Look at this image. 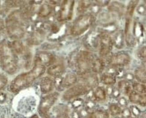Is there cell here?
I'll list each match as a JSON object with an SVG mask.
<instances>
[{
	"mask_svg": "<svg viewBox=\"0 0 146 118\" xmlns=\"http://www.w3.org/2000/svg\"><path fill=\"white\" fill-rule=\"evenodd\" d=\"M46 70L45 66L35 63L34 67L31 70L21 74L12 81L10 85L11 91L14 93H18L23 88L31 84L35 80L43 75Z\"/></svg>",
	"mask_w": 146,
	"mask_h": 118,
	"instance_id": "cell-1",
	"label": "cell"
},
{
	"mask_svg": "<svg viewBox=\"0 0 146 118\" xmlns=\"http://www.w3.org/2000/svg\"><path fill=\"white\" fill-rule=\"evenodd\" d=\"M22 14L19 11H15L9 15L6 19L5 26L7 32L12 39L18 40L25 35Z\"/></svg>",
	"mask_w": 146,
	"mask_h": 118,
	"instance_id": "cell-2",
	"label": "cell"
},
{
	"mask_svg": "<svg viewBox=\"0 0 146 118\" xmlns=\"http://www.w3.org/2000/svg\"><path fill=\"white\" fill-rule=\"evenodd\" d=\"M0 63L3 70L9 74L15 73L17 70V56L10 44L7 43L0 44Z\"/></svg>",
	"mask_w": 146,
	"mask_h": 118,
	"instance_id": "cell-3",
	"label": "cell"
},
{
	"mask_svg": "<svg viewBox=\"0 0 146 118\" xmlns=\"http://www.w3.org/2000/svg\"><path fill=\"white\" fill-rule=\"evenodd\" d=\"M95 57L89 51L82 50L76 56L74 66L77 74L82 76L91 73L92 64Z\"/></svg>",
	"mask_w": 146,
	"mask_h": 118,
	"instance_id": "cell-4",
	"label": "cell"
},
{
	"mask_svg": "<svg viewBox=\"0 0 146 118\" xmlns=\"http://www.w3.org/2000/svg\"><path fill=\"white\" fill-rule=\"evenodd\" d=\"M95 18L91 13L80 15L72 23L70 29L71 35L80 36L86 32L95 21Z\"/></svg>",
	"mask_w": 146,
	"mask_h": 118,
	"instance_id": "cell-5",
	"label": "cell"
},
{
	"mask_svg": "<svg viewBox=\"0 0 146 118\" xmlns=\"http://www.w3.org/2000/svg\"><path fill=\"white\" fill-rule=\"evenodd\" d=\"M59 96L58 92L50 93L41 99L39 107V112L42 118H50V111L54 104Z\"/></svg>",
	"mask_w": 146,
	"mask_h": 118,
	"instance_id": "cell-6",
	"label": "cell"
},
{
	"mask_svg": "<svg viewBox=\"0 0 146 118\" xmlns=\"http://www.w3.org/2000/svg\"><path fill=\"white\" fill-rule=\"evenodd\" d=\"M103 59V58H102ZM106 64L113 68H120L125 66L130 62L129 55L125 52H119L113 55H109L104 58Z\"/></svg>",
	"mask_w": 146,
	"mask_h": 118,
	"instance_id": "cell-7",
	"label": "cell"
},
{
	"mask_svg": "<svg viewBox=\"0 0 146 118\" xmlns=\"http://www.w3.org/2000/svg\"><path fill=\"white\" fill-rule=\"evenodd\" d=\"M112 38L106 32H103L99 35V53L101 58H105L109 56L113 49Z\"/></svg>",
	"mask_w": 146,
	"mask_h": 118,
	"instance_id": "cell-8",
	"label": "cell"
},
{
	"mask_svg": "<svg viewBox=\"0 0 146 118\" xmlns=\"http://www.w3.org/2000/svg\"><path fill=\"white\" fill-rule=\"evenodd\" d=\"M90 90V89L86 85L81 82L69 88L64 93L62 97L65 100L69 101L77 97L85 95Z\"/></svg>",
	"mask_w": 146,
	"mask_h": 118,
	"instance_id": "cell-9",
	"label": "cell"
},
{
	"mask_svg": "<svg viewBox=\"0 0 146 118\" xmlns=\"http://www.w3.org/2000/svg\"><path fill=\"white\" fill-rule=\"evenodd\" d=\"M75 1H64L62 3L58 12V19L60 22L71 20L73 15Z\"/></svg>",
	"mask_w": 146,
	"mask_h": 118,
	"instance_id": "cell-10",
	"label": "cell"
},
{
	"mask_svg": "<svg viewBox=\"0 0 146 118\" xmlns=\"http://www.w3.org/2000/svg\"><path fill=\"white\" fill-rule=\"evenodd\" d=\"M125 34L127 45L129 47L135 45V39L132 18H126L125 24Z\"/></svg>",
	"mask_w": 146,
	"mask_h": 118,
	"instance_id": "cell-11",
	"label": "cell"
},
{
	"mask_svg": "<svg viewBox=\"0 0 146 118\" xmlns=\"http://www.w3.org/2000/svg\"><path fill=\"white\" fill-rule=\"evenodd\" d=\"M55 57L54 55L47 52H41L36 54L34 63L43 64L45 66H50L54 64Z\"/></svg>",
	"mask_w": 146,
	"mask_h": 118,
	"instance_id": "cell-12",
	"label": "cell"
},
{
	"mask_svg": "<svg viewBox=\"0 0 146 118\" xmlns=\"http://www.w3.org/2000/svg\"><path fill=\"white\" fill-rule=\"evenodd\" d=\"M82 77H83L82 83L86 85L90 90H93L99 86L100 80L97 74L91 72Z\"/></svg>",
	"mask_w": 146,
	"mask_h": 118,
	"instance_id": "cell-13",
	"label": "cell"
},
{
	"mask_svg": "<svg viewBox=\"0 0 146 118\" xmlns=\"http://www.w3.org/2000/svg\"><path fill=\"white\" fill-rule=\"evenodd\" d=\"M128 97L129 101L131 103L139 105L142 107H146V94H140L132 90L129 94Z\"/></svg>",
	"mask_w": 146,
	"mask_h": 118,
	"instance_id": "cell-14",
	"label": "cell"
},
{
	"mask_svg": "<svg viewBox=\"0 0 146 118\" xmlns=\"http://www.w3.org/2000/svg\"><path fill=\"white\" fill-rule=\"evenodd\" d=\"M54 87V80L49 77H44L41 79L40 82L41 92L44 94H49L53 90Z\"/></svg>",
	"mask_w": 146,
	"mask_h": 118,
	"instance_id": "cell-15",
	"label": "cell"
},
{
	"mask_svg": "<svg viewBox=\"0 0 146 118\" xmlns=\"http://www.w3.org/2000/svg\"><path fill=\"white\" fill-rule=\"evenodd\" d=\"M65 71V67L62 64H56L50 66L47 70L48 75L53 77H61Z\"/></svg>",
	"mask_w": 146,
	"mask_h": 118,
	"instance_id": "cell-16",
	"label": "cell"
},
{
	"mask_svg": "<svg viewBox=\"0 0 146 118\" xmlns=\"http://www.w3.org/2000/svg\"><path fill=\"white\" fill-rule=\"evenodd\" d=\"M77 77L74 73H69L66 74L64 77L62 78L61 86L64 88H69L76 83Z\"/></svg>",
	"mask_w": 146,
	"mask_h": 118,
	"instance_id": "cell-17",
	"label": "cell"
},
{
	"mask_svg": "<svg viewBox=\"0 0 146 118\" xmlns=\"http://www.w3.org/2000/svg\"><path fill=\"white\" fill-rule=\"evenodd\" d=\"M106 62L102 58H95L92 64L91 72L95 74L102 73L105 69Z\"/></svg>",
	"mask_w": 146,
	"mask_h": 118,
	"instance_id": "cell-18",
	"label": "cell"
},
{
	"mask_svg": "<svg viewBox=\"0 0 146 118\" xmlns=\"http://www.w3.org/2000/svg\"><path fill=\"white\" fill-rule=\"evenodd\" d=\"M100 81L107 86H112L117 82L116 76L111 73H104L101 76Z\"/></svg>",
	"mask_w": 146,
	"mask_h": 118,
	"instance_id": "cell-19",
	"label": "cell"
},
{
	"mask_svg": "<svg viewBox=\"0 0 146 118\" xmlns=\"http://www.w3.org/2000/svg\"><path fill=\"white\" fill-rule=\"evenodd\" d=\"M123 31L119 30L115 32L112 38L113 45H114L117 49H122L124 45V36Z\"/></svg>",
	"mask_w": 146,
	"mask_h": 118,
	"instance_id": "cell-20",
	"label": "cell"
},
{
	"mask_svg": "<svg viewBox=\"0 0 146 118\" xmlns=\"http://www.w3.org/2000/svg\"><path fill=\"white\" fill-rule=\"evenodd\" d=\"M146 67L142 66L137 68L134 72V77L137 82L145 84L146 83Z\"/></svg>",
	"mask_w": 146,
	"mask_h": 118,
	"instance_id": "cell-21",
	"label": "cell"
},
{
	"mask_svg": "<svg viewBox=\"0 0 146 118\" xmlns=\"http://www.w3.org/2000/svg\"><path fill=\"white\" fill-rule=\"evenodd\" d=\"M93 96L94 99L98 101H103L107 98V92L103 87H97L94 88Z\"/></svg>",
	"mask_w": 146,
	"mask_h": 118,
	"instance_id": "cell-22",
	"label": "cell"
},
{
	"mask_svg": "<svg viewBox=\"0 0 146 118\" xmlns=\"http://www.w3.org/2000/svg\"><path fill=\"white\" fill-rule=\"evenodd\" d=\"M118 90L125 95H128L131 90V87L129 81L125 80L120 81L118 83Z\"/></svg>",
	"mask_w": 146,
	"mask_h": 118,
	"instance_id": "cell-23",
	"label": "cell"
},
{
	"mask_svg": "<svg viewBox=\"0 0 146 118\" xmlns=\"http://www.w3.org/2000/svg\"><path fill=\"white\" fill-rule=\"evenodd\" d=\"M10 44L15 54L21 55L25 51V46L23 43L19 40H15Z\"/></svg>",
	"mask_w": 146,
	"mask_h": 118,
	"instance_id": "cell-24",
	"label": "cell"
},
{
	"mask_svg": "<svg viewBox=\"0 0 146 118\" xmlns=\"http://www.w3.org/2000/svg\"><path fill=\"white\" fill-rule=\"evenodd\" d=\"M87 118H110V114L108 111L97 109L92 112Z\"/></svg>",
	"mask_w": 146,
	"mask_h": 118,
	"instance_id": "cell-25",
	"label": "cell"
},
{
	"mask_svg": "<svg viewBox=\"0 0 146 118\" xmlns=\"http://www.w3.org/2000/svg\"><path fill=\"white\" fill-rule=\"evenodd\" d=\"M53 11L52 6L48 4H44L41 5L39 11V15L42 18H46L51 14Z\"/></svg>",
	"mask_w": 146,
	"mask_h": 118,
	"instance_id": "cell-26",
	"label": "cell"
},
{
	"mask_svg": "<svg viewBox=\"0 0 146 118\" xmlns=\"http://www.w3.org/2000/svg\"><path fill=\"white\" fill-rule=\"evenodd\" d=\"M122 113L121 108L117 104L111 103L109 107V113L112 116L117 117Z\"/></svg>",
	"mask_w": 146,
	"mask_h": 118,
	"instance_id": "cell-27",
	"label": "cell"
},
{
	"mask_svg": "<svg viewBox=\"0 0 146 118\" xmlns=\"http://www.w3.org/2000/svg\"><path fill=\"white\" fill-rule=\"evenodd\" d=\"M138 2L139 1H131L129 2L126 9V14L127 18H132Z\"/></svg>",
	"mask_w": 146,
	"mask_h": 118,
	"instance_id": "cell-28",
	"label": "cell"
},
{
	"mask_svg": "<svg viewBox=\"0 0 146 118\" xmlns=\"http://www.w3.org/2000/svg\"><path fill=\"white\" fill-rule=\"evenodd\" d=\"M109 10L112 11L116 12L119 14H123L125 10V7L124 5L119 2L116 1L112 2L109 5Z\"/></svg>",
	"mask_w": 146,
	"mask_h": 118,
	"instance_id": "cell-29",
	"label": "cell"
},
{
	"mask_svg": "<svg viewBox=\"0 0 146 118\" xmlns=\"http://www.w3.org/2000/svg\"><path fill=\"white\" fill-rule=\"evenodd\" d=\"M92 1H81L79 2L77 11L79 13H84L92 5Z\"/></svg>",
	"mask_w": 146,
	"mask_h": 118,
	"instance_id": "cell-30",
	"label": "cell"
},
{
	"mask_svg": "<svg viewBox=\"0 0 146 118\" xmlns=\"http://www.w3.org/2000/svg\"><path fill=\"white\" fill-rule=\"evenodd\" d=\"M133 90L140 94H145L146 93V87L144 84L134 81L132 84Z\"/></svg>",
	"mask_w": 146,
	"mask_h": 118,
	"instance_id": "cell-31",
	"label": "cell"
},
{
	"mask_svg": "<svg viewBox=\"0 0 146 118\" xmlns=\"http://www.w3.org/2000/svg\"><path fill=\"white\" fill-rule=\"evenodd\" d=\"M146 47L143 46L142 48L139 50L138 53H137V56H138V58L140 59L141 60H143V61H145V60H146Z\"/></svg>",
	"mask_w": 146,
	"mask_h": 118,
	"instance_id": "cell-32",
	"label": "cell"
},
{
	"mask_svg": "<svg viewBox=\"0 0 146 118\" xmlns=\"http://www.w3.org/2000/svg\"><path fill=\"white\" fill-rule=\"evenodd\" d=\"M8 79L7 77L3 74H0V90H3L7 84Z\"/></svg>",
	"mask_w": 146,
	"mask_h": 118,
	"instance_id": "cell-33",
	"label": "cell"
},
{
	"mask_svg": "<svg viewBox=\"0 0 146 118\" xmlns=\"http://www.w3.org/2000/svg\"><path fill=\"white\" fill-rule=\"evenodd\" d=\"M136 10L139 14L144 15L146 13V8L143 5H139Z\"/></svg>",
	"mask_w": 146,
	"mask_h": 118,
	"instance_id": "cell-34",
	"label": "cell"
},
{
	"mask_svg": "<svg viewBox=\"0 0 146 118\" xmlns=\"http://www.w3.org/2000/svg\"><path fill=\"white\" fill-rule=\"evenodd\" d=\"M6 99V95L3 93H0V102H4Z\"/></svg>",
	"mask_w": 146,
	"mask_h": 118,
	"instance_id": "cell-35",
	"label": "cell"
},
{
	"mask_svg": "<svg viewBox=\"0 0 146 118\" xmlns=\"http://www.w3.org/2000/svg\"><path fill=\"white\" fill-rule=\"evenodd\" d=\"M5 27L4 22L2 19H0V31L3 29Z\"/></svg>",
	"mask_w": 146,
	"mask_h": 118,
	"instance_id": "cell-36",
	"label": "cell"
},
{
	"mask_svg": "<svg viewBox=\"0 0 146 118\" xmlns=\"http://www.w3.org/2000/svg\"><path fill=\"white\" fill-rule=\"evenodd\" d=\"M30 118H39V116L36 115H34L33 116H32Z\"/></svg>",
	"mask_w": 146,
	"mask_h": 118,
	"instance_id": "cell-37",
	"label": "cell"
},
{
	"mask_svg": "<svg viewBox=\"0 0 146 118\" xmlns=\"http://www.w3.org/2000/svg\"><path fill=\"white\" fill-rule=\"evenodd\" d=\"M134 118V117H129V118Z\"/></svg>",
	"mask_w": 146,
	"mask_h": 118,
	"instance_id": "cell-38",
	"label": "cell"
},
{
	"mask_svg": "<svg viewBox=\"0 0 146 118\" xmlns=\"http://www.w3.org/2000/svg\"><path fill=\"white\" fill-rule=\"evenodd\" d=\"M118 118V117H115V118Z\"/></svg>",
	"mask_w": 146,
	"mask_h": 118,
	"instance_id": "cell-39",
	"label": "cell"
}]
</instances>
